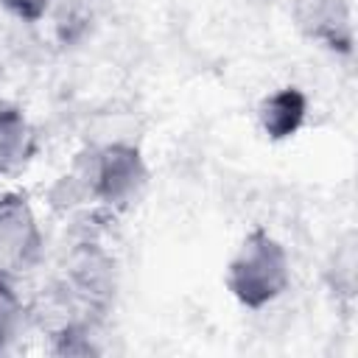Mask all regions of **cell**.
Returning <instances> with one entry per match:
<instances>
[{"mask_svg": "<svg viewBox=\"0 0 358 358\" xmlns=\"http://www.w3.org/2000/svg\"><path fill=\"white\" fill-rule=\"evenodd\" d=\"M288 277L291 271L285 246L263 229H255L243 238L227 268V285L246 308H263L277 299L285 291Z\"/></svg>", "mask_w": 358, "mask_h": 358, "instance_id": "obj_1", "label": "cell"}, {"mask_svg": "<svg viewBox=\"0 0 358 358\" xmlns=\"http://www.w3.org/2000/svg\"><path fill=\"white\" fill-rule=\"evenodd\" d=\"M87 185V193L92 199H101L103 204L112 207H126L131 204L143 185H145V165L137 148L115 143L98 154H92L87 168H78Z\"/></svg>", "mask_w": 358, "mask_h": 358, "instance_id": "obj_2", "label": "cell"}, {"mask_svg": "<svg viewBox=\"0 0 358 358\" xmlns=\"http://www.w3.org/2000/svg\"><path fill=\"white\" fill-rule=\"evenodd\" d=\"M42 249L36 218L25 199L0 201V274H17L34 266Z\"/></svg>", "mask_w": 358, "mask_h": 358, "instance_id": "obj_3", "label": "cell"}, {"mask_svg": "<svg viewBox=\"0 0 358 358\" xmlns=\"http://www.w3.org/2000/svg\"><path fill=\"white\" fill-rule=\"evenodd\" d=\"M294 20L327 48L350 50V6L347 0H294Z\"/></svg>", "mask_w": 358, "mask_h": 358, "instance_id": "obj_4", "label": "cell"}, {"mask_svg": "<svg viewBox=\"0 0 358 358\" xmlns=\"http://www.w3.org/2000/svg\"><path fill=\"white\" fill-rule=\"evenodd\" d=\"M34 154V131L20 109H0V176L17 173Z\"/></svg>", "mask_w": 358, "mask_h": 358, "instance_id": "obj_5", "label": "cell"}, {"mask_svg": "<svg viewBox=\"0 0 358 358\" xmlns=\"http://www.w3.org/2000/svg\"><path fill=\"white\" fill-rule=\"evenodd\" d=\"M305 117V98L296 90H280L271 98H266L263 109H260V120L263 129L271 137H288L299 129Z\"/></svg>", "mask_w": 358, "mask_h": 358, "instance_id": "obj_6", "label": "cell"}, {"mask_svg": "<svg viewBox=\"0 0 358 358\" xmlns=\"http://www.w3.org/2000/svg\"><path fill=\"white\" fill-rule=\"evenodd\" d=\"M20 322H22V305L17 294L0 280V350L17 336Z\"/></svg>", "mask_w": 358, "mask_h": 358, "instance_id": "obj_7", "label": "cell"}, {"mask_svg": "<svg viewBox=\"0 0 358 358\" xmlns=\"http://www.w3.org/2000/svg\"><path fill=\"white\" fill-rule=\"evenodd\" d=\"M14 14L20 17H28V20H36L45 8V0H3Z\"/></svg>", "mask_w": 358, "mask_h": 358, "instance_id": "obj_8", "label": "cell"}]
</instances>
